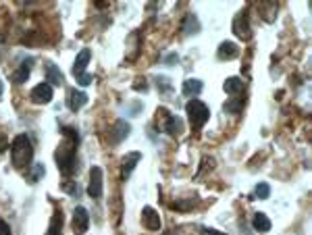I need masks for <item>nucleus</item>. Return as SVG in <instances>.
<instances>
[{"instance_id": "1", "label": "nucleus", "mask_w": 312, "mask_h": 235, "mask_svg": "<svg viewBox=\"0 0 312 235\" xmlns=\"http://www.w3.org/2000/svg\"><path fill=\"white\" fill-rule=\"evenodd\" d=\"M62 133H65V139L57 150V162L60 173L65 177H71L75 173V150L79 144V133L73 127H62Z\"/></svg>"}, {"instance_id": "2", "label": "nucleus", "mask_w": 312, "mask_h": 235, "mask_svg": "<svg viewBox=\"0 0 312 235\" xmlns=\"http://www.w3.org/2000/svg\"><path fill=\"white\" fill-rule=\"evenodd\" d=\"M11 160L15 169H27L34 160V146H31L27 136H17L11 144Z\"/></svg>"}, {"instance_id": "3", "label": "nucleus", "mask_w": 312, "mask_h": 235, "mask_svg": "<svg viewBox=\"0 0 312 235\" xmlns=\"http://www.w3.org/2000/svg\"><path fill=\"white\" fill-rule=\"evenodd\" d=\"M185 113H187V119H190L194 129H202V127H204V123L210 119L208 106L202 102V100H198V98H192L190 102L185 104Z\"/></svg>"}, {"instance_id": "4", "label": "nucleus", "mask_w": 312, "mask_h": 235, "mask_svg": "<svg viewBox=\"0 0 312 235\" xmlns=\"http://www.w3.org/2000/svg\"><path fill=\"white\" fill-rule=\"evenodd\" d=\"M52 96H54V90H52V85H48V83H38L29 94L31 102H36V104H48L52 100Z\"/></svg>"}, {"instance_id": "5", "label": "nucleus", "mask_w": 312, "mask_h": 235, "mask_svg": "<svg viewBox=\"0 0 312 235\" xmlns=\"http://www.w3.org/2000/svg\"><path fill=\"white\" fill-rule=\"evenodd\" d=\"M90 227V215L83 206H77L73 210V233L75 235H83Z\"/></svg>"}, {"instance_id": "6", "label": "nucleus", "mask_w": 312, "mask_h": 235, "mask_svg": "<svg viewBox=\"0 0 312 235\" xmlns=\"http://www.w3.org/2000/svg\"><path fill=\"white\" fill-rule=\"evenodd\" d=\"M88 196H92V198H100V196H102V169L100 167H92V171H90Z\"/></svg>"}, {"instance_id": "7", "label": "nucleus", "mask_w": 312, "mask_h": 235, "mask_svg": "<svg viewBox=\"0 0 312 235\" xmlns=\"http://www.w3.org/2000/svg\"><path fill=\"white\" fill-rule=\"evenodd\" d=\"M131 133V125L127 123V121H123V119H119L115 123V127L111 129V144H119V142H123L125 137H127Z\"/></svg>"}, {"instance_id": "8", "label": "nucleus", "mask_w": 312, "mask_h": 235, "mask_svg": "<svg viewBox=\"0 0 312 235\" xmlns=\"http://www.w3.org/2000/svg\"><path fill=\"white\" fill-rule=\"evenodd\" d=\"M142 218H144V227H146V229H150V231H158L160 229V216H158V213H156L152 206H144Z\"/></svg>"}, {"instance_id": "9", "label": "nucleus", "mask_w": 312, "mask_h": 235, "mask_svg": "<svg viewBox=\"0 0 312 235\" xmlns=\"http://www.w3.org/2000/svg\"><path fill=\"white\" fill-rule=\"evenodd\" d=\"M162 129H165L169 136H181L183 133V121L179 119V117L169 113L167 119H165V125H162Z\"/></svg>"}, {"instance_id": "10", "label": "nucleus", "mask_w": 312, "mask_h": 235, "mask_svg": "<svg viewBox=\"0 0 312 235\" xmlns=\"http://www.w3.org/2000/svg\"><path fill=\"white\" fill-rule=\"evenodd\" d=\"M85 102H88V94L85 92H81V90H71L69 92V108H71L73 113H77L79 108H83Z\"/></svg>"}, {"instance_id": "11", "label": "nucleus", "mask_w": 312, "mask_h": 235, "mask_svg": "<svg viewBox=\"0 0 312 235\" xmlns=\"http://www.w3.org/2000/svg\"><path fill=\"white\" fill-rule=\"evenodd\" d=\"M90 59H92V52H90L88 48H83L79 54H77V59H75V62H73V75H75V77H79V75L85 73V67H88Z\"/></svg>"}, {"instance_id": "12", "label": "nucleus", "mask_w": 312, "mask_h": 235, "mask_svg": "<svg viewBox=\"0 0 312 235\" xmlns=\"http://www.w3.org/2000/svg\"><path fill=\"white\" fill-rule=\"evenodd\" d=\"M239 57V48L233 42H223L218 46V59L221 60H233Z\"/></svg>"}, {"instance_id": "13", "label": "nucleus", "mask_w": 312, "mask_h": 235, "mask_svg": "<svg viewBox=\"0 0 312 235\" xmlns=\"http://www.w3.org/2000/svg\"><path fill=\"white\" fill-rule=\"evenodd\" d=\"M233 31H235V36L241 38V40H250V25H248V17L246 15H239V17L235 19V23H233Z\"/></svg>"}, {"instance_id": "14", "label": "nucleus", "mask_w": 312, "mask_h": 235, "mask_svg": "<svg viewBox=\"0 0 312 235\" xmlns=\"http://www.w3.org/2000/svg\"><path fill=\"white\" fill-rule=\"evenodd\" d=\"M46 83L48 85H62L65 83V77H62V73L57 69V65H52V62H46Z\"/></svg>"}, {"instance_id": "15", "label": "nucleus", "mask_w": 312, "mask_h": 235, "mask_svg": "<svg viewBox=\"0 0 312 235\" xmlns=\"http://www.w3.org/2000/svg\"><path fill=\"white\" fill-rule=\"evenodd\" d=\"M31 65H34V59H27V60H23L19 69L13 73V81L15 83H23V81H27V77L31 73Z\"/></svg>"}, {"instance_id": "16", "label": "nucleus", "mask_w": 312, "mask_h": 235, "mask_svg": "<svg viewBox=\"0 0 312 235\" xmlns=\"http://www.w3.org/2000/svg\"><path fill=\"white\" fill-rule=\"evenodd\" d=\"M139 158H142V154L139 152H129L127 156H125V160H123V177H129L131 173H134V169H136V164L139 162Z\"/></svg>"}, {"instance_id": "17", "label": "nucleus", "mask_w": 312, "mask_h": 235, "mask_svg": "<svg viewBox=\"0 0 312 235\" xmlns=\"http://www.w3.org/2000/svg\"><path fill=\"white\" fill-rule=\"evenodd\" d=\"M252 227H254L256 231H260V233L271 231V221H269V216L262 215V213H256L254 218H252Z\"/></svg>"}, {"instance_id": "18", "label": "nucleus", "mask_w": 312, "mask_h": 235, "mask_svg": "<svg viewBox=\"0 0 312 235\" xmlns=\"http://www.w3.org/2000/svg\"><path fill=\"white\" fill-rule=\"evenodd\" d=\"M202 92V81L200 79H187L183 83V94L187 98H194V96H198V94Z\"/></svg>"}, {"instance_id": "19", "label": "nucleus", "mask_w": 312, "mask_h": 235, "mask_svg": "<svg viewBox=\"0 0 312 235\" xmlns=\"http://www.w3.org/2000/svg\"><path fill=\"white\" fill-rule=\"evenodd\" d=\"M46 235H62V213H58V210L52 215V221Z\"/></svg>"}, {"instance_id": "20", "label": "nucleus", "mask_w": 312, "mask_h": 235, "mask_svg": "<svg viewBox=\"0 0 312 235\" xmlns=\"http://www.w3.org/2000/svg\"><path fill=\"white\" fill-rule=\"evenodd\" d=\"M198 31H200L198 19L194 17V15H187L185 21H183V34H185V36H194V34H198Z\"/></svg>"}, {"instance_id": "21", "label": "nucleus", "mask_w": 312, "mask_h": 235, "mask_svg": "<svg viewBox=\"0 0 312 235\" xmlns=\"http://www.w3.org/2000/svg\"><path fill=\"white\" fill-rule=\"evenodd\" d=\"M225 92L227 94H239L241 90H244V81L239 79V77H229L227 81H225Z\"/></svg>"}, {"instance_id": "22", "label": "nucleus", "mask_w": 312, "mask_h": 235, "mask_svg": "<svg viewBox=\"0 0 312 235\" xmlns=\"http://www.w3.org/2000/svg\"><path fill=\"white\" fill-rule=\"evenodd\" d=\"M225 113H229V115H237L241 113V108H244V102L241 100H229V102H225Z\"/></svg>"}, {"instance_id": "23", "label": "nucleus", "mask_w": 312, "mask_h": 235, "mask_svg": "<svg viewBox=\"0 0 312 235\" xmlns=\"http://www.w3.org/2000/svg\"><path fill=\"white\" fill-rule=\"evenodd\" d=\"M256 196H258L260 200H267L269 196H271V187H269V183H258V185H256Z\"/></svg>"}, {"instance_id": "24", "label": "nucleus", "mask_w": 312, "mask_h": 235, "mask_svg": "<svg viewBox=\"0 0 312 235\" xmlns=\"http://www.w3.org/2000/svg\"><path fill=\"white\" fill-rule=\"evenodd\" d=\"M171 208H175V210H192L194 208V202H190V200H179L177 204H171Z\"/></svg>"}, {"instance_id": "25", "label": "nucleus", "mask_w": 312, "mask_h": 235, "mask_svg": "<svg viewBox=\"0 0 312 235\" xmlns=\"http://www.w3.org/2000/svg\"><path fill=\"white\" fill-rule=\"evenodd\" d=\"M44 175V164H36V167H34V173H31V181H38V179H40Z\"/></svg>"}, {"instance_id": "26", "label": "nucleus", "mask_w": 312, "mask_h": 235, "mask_svg": "<svg viewBox=\"0 0 312 235\" xmlns=\"http://www.w3.org/2000/svg\"><path fill=\"white\" fill-rule=\"evenodd\" d=\"M0 235H13L11 227H9V223H6L4 218H0Z\"/></svg>"}, {"instance_id": "27", "label": "nucleus", "mask_w": 312, "mask_h": 235, "mask_svg": "<svg viewBox=\"0 0 312 235\" xmlns=\"http://www.w3.org/2000/svg\"><path fill=\"white\" fill-rule=\"evenodd\" d=\"M92 79H94V77H92V75H88V73H83V75L77 77V81H79V85H90V83H92Z\"/></svg>"}, {"instance_id": "28", "label": "nucleus", "mask_w": 312, "mask_h": 235, "mask_svg": "<svg viewBox=\"0 0 312 235\" xmlns=\"http://www.w3.org/2000/svg\"><path fill=\"white\" fill-rule=\"evenodd\" d=\"M62 190L69 192L71 196H79V190H77V187H75L73 183H65V185H62Z\"/></svg>"}, {"instance_id": "29", "label": "nucleus", "mask_w": 312, "mask_h": 235, "mask_svg": "<svg viewBox=\"0 0 312 235\" xmlns=\"http://www.w3.org/2000/svg\"><path fill=\"white\" fill-rule=\"evenodd\" d=\"M134 90H137V92H146L148 90V85H146V79H142V77H139V79H136V85H134Z\"/></svg>"}, {"instance_id": "30", "label": "nucleus", "mask_w": 312, "mask_h": 235, "mask_svg": "<svg viewBox=\"0 0 312 235\" xmlns=\"http://www.w3.org/2000/svg\"><path fill=\"white\" fill-rule=\"evenodd\" d=\"M6 146H9V139H6L2 133H0V154H2L4 150H6Z\"/></svg>"}, {"instance_id": "31", "label": "nucleus", "mask_w": 312, "mask_h": 235, "mask_svg": "<svg viewBox=\"0 0 312 235\" xmlns=\"http://www.w3.org/2000/svg\"><path fill=\"white\" fill-rule=\"evenodd\" d=\"M202 233H204V235H225V233H221V231H214V229H208V227H202Z\"/></svg>"}, {"instance_id": "32", "label": "nucleus", "mask_w": 312, "mask_h": 235, "mask_svg": "<svg viewBox=\"0 0 312 235\" xmlns=\"http://www.w3.org/2000/svg\"><path fill=\"white\" fill-rule=\"evenodd\" d=\"M175 60H177V54H171V57L165 59V62H175Z\"/></svg>"}, {"instance_id": "33", "label": "nucleus", "mask_w": 312, "mask_h": 235, "mask_svg": "<svg viewBox=\"0 0 312 235\" xmlns=\"http://www.w3.org/2000/svg\"><path fill=\"white\" fill-rule=\"evenodd\" d=\"M165 235H177V233H175V231H167Z\"/></svg>"}, {"instance_id": "34", "label": "nucleus", "mask_w": 312, "mask_h": 235, "mask_svg": "<svg viewBox=\"0 0 312 235\" xmlns=\"http://www.w3.org/2000/svg\"><path fill=\"white\" fill-rule=\"evenodd\" d=\"M0 96H2V81H0Z\"/></svg>"}]
</instances>
